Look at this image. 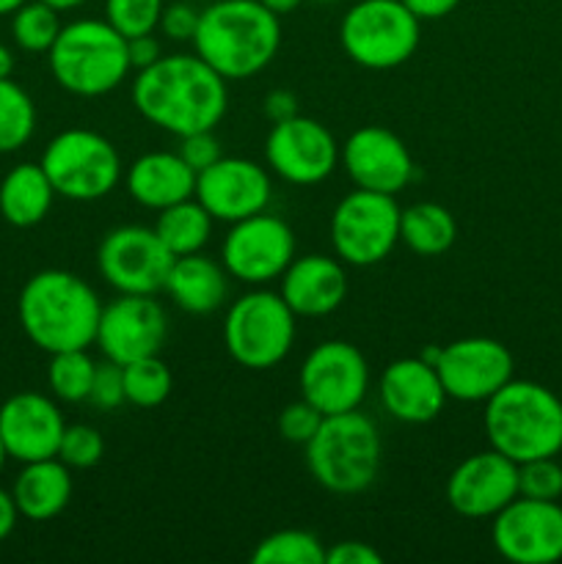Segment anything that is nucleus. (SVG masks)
Listing matches in <instances>:
<instances>
[{
	"label": "nucleus",
	"mask_w": 562,
	"mask_h": 564,
	"mask_svg": "<svg viewBox=\"0 0 562 564\" xmlns=\"http://www.w3.org/2000/svg\"><path fill=\"white\" fill-rule=\"evenodd\" d=\"M193 47L220 77L246 80L275 58L281 22L259 0H218L198 17Z\"/></svg>",
	"instance_id": "nucleus-3"
},
{
	"label": "nucleus",
	"mask_w": 562,
	"mask_h": 564,
	"mask_svg": "<svg viewBox=\"0 0 562 564\" xmlns=\"http://www.w3.org/2000/svg\"><path fill=\"white\" fill-rule=\"evenodd\" d=\"M42 169L55 196L69 202H97L121 180V158L114 143L94 130H64L47 143Z\"/></svg>",
	"instance_id": "nucleus-9"
},
{
	"label": "nucleus",
	"mask_w": 562,
	"mask_h": 564,
	"mask_svg": "<svg viewBox=\"0 0 562 564\" xmlns=\"http://www.w3.org/2000/svg\"><path fill=\"white\" fill-rule=\"evenodd\" d=\"M383 556L361 540H347V543H336L325 551V564H380Z\"/></svg>",
	"instance_id": "nucleus-42"
},
{
	"label": "nucleus",
	"mask_w": 562,
	"mask_h": 564,
	"mask_svg": "<svg viewBox=\"0 0 562 564\" xmlns=\"http://www.w3.org/2000/svg\"><path fill=\"white\" fill-rule=\"evenodd\" d=\"M202 207L224 224L264 213L273 196L268 171L248 158H220L196 174V193Z\"/></svg>",
	"instance_id": "nucleus-18"
},
{
	"label": "nucleus",
	"mask_w": 562,
	"mask_h": 564,
	"mask_svg": "<svg viewBox=\"0 0 562 564\" xmlns=\"http://www.w3.org/2000/svg\"><path fill=\"white\" fill-rule=\"evenodd\" d=\"M342 50L364 69H395L419 47V20L402 0H358L339 25Z\"/></svg>",
	"instance_id": "nucleus-8"
},
{
	"label": "nucleus",
	"mask_w": 562,
	"mask_h": 564,
	"mask_svg": "<svg viewBox=\"0 0 562 564\" xmlns=\"http://www.w3.org/2000/svg\"><path fill=\"white\" fill-rule=\"evenodd\" d=\"M47 55L55 83L77 97L110 94L132 69L127 39L108 20L69 22L61 28Z\"/></svg>",
	"instance_id": "nucleus-5"
},
{
	"label": "nucleus",
	"mask_w": 562,
	"mask_h": 564,
	"mask_svg": "<svg viewBox=\"0 0 562 564\" xmlns=\"http://www.w3.org/2000/svg\"><path fill=\"white\" fill-rule=\"evenodd\" d=\"M169 336V317L154 295H121L102 306L97 339L102 356L116 364L160 356Z\"/></svg>",
	"instance_id": "nucleus-17"
},
{
	"label": "nucleus",
	"mask_w": 562,
	"mask_h": 564,
	"mask_svg": "<svg viewBox=\"0 0 562 564\" xmlns=\"http://www.w3.org/2000/svg\"><path fill=\"white\" fill-rule=\"evenodd\" d=\"M198 17L202 11H196L193 6L187 3H171L163 6V14H160L158 28L174 42H193L198 28Z\"/></svg>",
	"instance_id": "nucleus-41"
},
{
	"label": "nucleus",
	"mask_w": 562,
	"mask_h": 564,
	"mask_svg": "<svg viewBox=\"0 0 562 564\" xmlns=\"http://www.w3.org/2000/svg\"><path fill=\"white\" fill-rule=\"evenodd\" d=\"M317 3H334V0H317Z\"/></svg>",
	"instance_id": "nucleus-52"
},
{
	"label": "nucleus",
	"mask_w": 562,
	"mask_h": 564,
	"mask_svg": "<svg viewBox=\"0 0 562 564\" xmlns=\"http://www.w3.org/2000/svg\"><path fill=\"white\" fill-rule=\"evenodd\" d=\"M457 240V224L446 207L435 202H419L400 209V242L419 257H441Z\"/></svg>",
	"instance_id": "nucleus-28"
},
{
	"label": "nucleus",
	"mask_w": 562,
	"mask_h": 564,
	"mask_svg": "<svg viewBox=\"0 0 562 564\" xmlns=\"http://www.w3.org/2000/svg\"><path fill=\"white\" fill-rule=\"evenodd\" d=\"M400 242V207L395 196L353 191L331 215V246L345 264L369 268L391 257Z\"/></svg>",
	"instance_id": "nucleus-10"
},
{
	"label": "nucleus",
	"mask_w": 562,
	"mask_h": 564,
	"mask_svg": "<svg viewBox=\"0 0 562 564\" xmlns=\"http://www.w3.org/2000/svg\"><path fill=\"white\" fill-rule=\"evenodd\" d=\"M512 352L499 339L466 336L441 347L435 372L450 400L488 402L501 386L512 380Z\"/></svg>",
	"instance_id": "nucleus-15"
},
{
	"label": "nucleus",
	"mask_w": 562,
	"mask_h": 564,
	"mask_svg": "<svg viewBox=\"0 0 562 564\" xmlns=\"http://www.w3.org/2000/svg\"><path fill=\"white\" fill-rule=\"evenodd\" d=\"M380 405L389 416L406 424H428L450 400L435 367L422 358H400L383 369L378 383Z\"/></svg>",
	"instance_id": "nucleus-22"
},
{
	"label": "nucleus",
	"mask_w": 562,
	"mask_h": 564,
	"mask_svg": "<svg viewBox=\"0 0 562 564\" xmlns=\"http://www.w3.org/2000/svg\"><path fill=\"white\" fill-rule=\"evenodd\" d=\"M36 130L33 99L11 77L0 80V154L17 152Z\"/></svg>",
	"instance_id": "nucleus-30"
},
{
	"label": "nucleus",
	"mask_w": 562,
	"mask_h": 564,
	"mask_svg": "<svg viewBox=\"0 0 562 564\" xmlns=\"http://www.w3.org/2000/svg\"><path fill=\"white\" fill-rule=\"evenodd\" d=\"M323 413L317 411V408L312 405V402H306L301 397L298 402H290V405L281 411L279 416V433L281 438L290 441V444H301L306 446L309 441L314 438V433L320 430V424H323Z\"/></svg>",
	"instance_id": "nucleus-39"
},
{
	"label": "nucleus",
	"mask_w": 562,
	"mask_h": 564,
	"mask_svg": "<svg viewBox=\"0 0 562 564\" xmlns=\"http://www.w3.org/2000/svg\"><path fill=\"white\" fill-rule=\"evenodd\" d=\"M264 160L290 185H317L334 174L339 163V143L317 119L298 113L273 124L264 141Z\"/></svg>",
	"instance_id": "nucleus-16"
},
{
	"label": "nucleus",
	"mask_w": 562,
	"mask_h": 564,
	"mask_svg": "<svg viewBox=\"0 0 562 564\" xmlns=\"http://www.w3.org/2000/svg\"><path fill=\"white\" fill-rule=\"evenodd\" d=\"M127 191L141 207L160 213L196 193V171L180 158V152H149L127 171Z\"/></svg>",
	"instance_id": "nucleus-24"
},
{
	"label": "nucleus",
	"mask_w": 562,
	"mask_h": 564,
	"mask_svg": "<svg viewBox=\"0 0 562 564\" xmlns=\"http://www.w3.org/2000/svg\"><path fill=\"white\" fill-rule=\"evenodd\" d=\"M490 543L516 564H551L562 560V507L556 501L516 496L494 516Z\"/></svg>",
	"instance_id": "nucleus-14"
},
{
	"label": "nucleus",
	"mask_w": 562,
	"mask_h": 564,
	"mask_svg": "<svg viewBox=\"0 0 562 564\" xmlns=\"http://www.w3.org/2000/svg\"><path fill=\"white\" fill-rule=\"evenodd\" d=\"M132 102L149 124L182 138L198 130H215L229 105L226 77L198 55H160L138 72Z\"/></svg>",
	"instance_id": "nucleus-1"
},
{
	"label": "nucleus",
	"mask_w": 562,
	"mask_h": 564,
	"mask_svg": "<svg viewBox=\"0 0 562 564\" xmlns=\"http://www.w3.org/2000/svg\"><path fill=\"white\" fill-rule=\"evenodd\" d=\"M213 215L202 207L196 196H191L185 202L160 209L154 231L174 257H187V253H198L207 246L209 235H213Z\"/></svg>",
	"instance_id": "nucleus-29"
},
{
	"label": "nucleus",
	"mask_w": 562,
	"mask_h": 564,
	"mask_svg": "<svg viewBox=\"0 0 562 564\" xmlns=\"http://www.w3.org/2000/svg\"><path fill=\"white\" fill-rule=\"evenodd\" d=\"M22 471L14 479V505L28 521H50L61 516L72 499V474L58 457L22 463Z\"/></svg>",
	"instance_id": "nucleus-25"
},
{
	"label": "nucleus",
	"mask_w": 562,
	"mask_h": 564,
	"mask_svg": "<svg viewBox=\"0 0 562 564\" xmlns=\"http://www.w3.org/2000/svg\"><path fill=\"white\" fill-rule=\"evenodd\" d=\"M64 430L58 405L36 391H22L0 405V438L6 455L20 463L58 457Z\"/></svg>",
	"instance_id": "nucleus-21"
},
{
	"label": "nucleus",
	"mask_w": 562,
	"mask_h": 564,
	"mask_svg": "<svg viewBox=\"0 0 562 564\" xmlns=\"http://www.w3.org/2000/svg\"><path fill=\"white\" fill-rule=\"evenodd\" d=\"M11 72H14V55L6 44H0V80L11 77Z\"/></svg>",
	"instance_id": "nucleus-48"
},
{
	"label": "nucleus",
	"mask_w": 562,
	"mask_h": 564,
	"mask_svg": "<svg viewBox=\"0 0 562 564\" xmlns=\"http://www.w3.org/2000/svg\"><path fill=\"white\" fill-rule=\"evenodd\" d=\"M518 496L556 501L562 496V466L554 457H534L518 463Z\"/></svg>",
	"instance_id": "nucleus-36"
},
{
	"label": "nucleus",
	"mask_w": 562,
	"mask_h": 564,
	"mask_svg": "<svg viewBox=\"0 0 562 564\" xmlns=\"http://www.w3.org/2000/svg\"><path fill=\"white\" fill-rule=\"evenodd\" d=\"M402 3H406V9L411 11L419 22H424L444 20L446 14H452V11L461 6V0H402Z\"/></svg>",
	"instance_id": "nucleus-45"
},
{
	"label": "nucleus",
	"mask_w": 562,
	"mask_h": 564,
	"mask_svg": "<svg viewBox=\"0 0 562 564\" xmlns=\"http://www.w3.org/2000/svg\"><path fill=\"white\" fill-rule=\"evenodd\" d=\"M61 28L64 25L58 20V9H53L44 0H28V3H22L14 11V20H11L14 42L25 53H50L53 42L58 39Z\"/></svg>",
	"instance_id": "nucleus-34"
},
{
	"label": "nucleus",
	"mask_w": 562,
	"mask_h": 564,
	"mask_svg": "<svg viewBox=\"0 0 562 564\" xmlns=\"http://www.w3.org/2000/svg\"><path fill=\"white\" fill-rule=\"evenodd\" d=\"M174 253L149 226H119L99 242L97 268L121 295H158L174 264Z\"/></svg>",
	"instance_id": "nucleus-11"
},
{
	"label": "nucleus",
	"mask_w": 562,
	"mask_h": 564,
	"mask_svg": "<svg viewBox=\"0 0 562 564\" xmlns=\"http://www.w3.org/2000/svg\"><path fill=\"white\" fill-rule=\"evenodd\" d=\"M301 397L323 416L356 411L369 389V367L356 345L342 339L320 341L303 361Z\"/></svg>",
	"instance_id": "nucleus-13"
},
{
	"label": "nucleus",
	"mask_w": 562,
	"mask_h": 564,
	"mask_svg": "<svg viewBox=\"0 0 562 564\" xmlns=\"http://www.w3.org/2000/svg\"><path fill=\"white\" fill-rule=\"evenodd\" d=\"M306 466L314 482L331 494H361L380 468V435L369 416L356 411L325 416L306 444Z\"/></svg>",
	"instance_id": "nucleus-6"
},
{
	"label": "nucleus",
	"mask_w": 562,
	"mask_h": 564,
	"mask_svg": "<svg viewBox=\"0 0 562 564\" xmlns=\"http://www.w3.org/2000/svg\"><path fill=\"white\" fill-rule=\"evenodd\" d=\"M485 433L490 449L512 463L534 457H554L562 449V402L534 380H516L501 386L485 402Z\"/></svg>",
	"instance_id": "nucleus-4"
},
{
	"label": "nucleus",
	"mask_w": 562,
	"mask_h": 564,
	"mask_svg": "<svg viewBox=\"0 0 562 564\" xmlns=\"http://www.w3.org/2000/svg\"><path fill=\"white\" fill-rule=\"evenodd\" d=\"M17 516H20V510H17L14 505V496L6 494V490L0 488V540H6L14 532Z\"/></svg>",
	"instance_id": "nucleus-46"
},
{
	"label": "nucleus",
	"mask_w": 562,
	"mask_h": 564,
	"mask_svg": "<svg viewBox=\"0 0 562 564\" xmlns=\"http://www.w3.org/2000/svg\"><path fill=\"white\" fill-rule=\"evenodd\" d=\"M165 292L171 301L187 314H209L224 306L226 292V268L215 259L198 253L176 257L171 264V273L165 279Z\"/></svg>",
	"instance_id": "nucleus-26"
},
{
	"label": "nucleus",
	"mask_w": 562,
	"mask_h": 564,
	"mask_svg": "<svg viewBox=\"0 0 562 564\" xmlns=\"http://www.w3.org/2000/svg\"><path fill=\"white\" fill-rule=\"evenodd\" d=\"M163 6V0H105V20L125 39L141 36L154 33Z\"/></svg>",
	"instance_id": "nucleus-35"
},
{
	"label": "nucleus",
	"mask_w": 562,
	"mask_h": 564,
	"mask_svg": "<svg viewBox=\"0 0 562 564\" xmlns=\"http://www.w3.org/2000/svg\"><path fill=\"white\" fill-rule=\"evenodd\" d=\"M281 297L295 317H325L347 297V273L339 257L306 253L292 259L281 275Z\"/></svg>",
	"instance_id": "nucleus-23"
},
{
	"label": "nucleus",
	"mask_w": 562,
	"mask_h": 564,
	"mask_svg": "<svg viewBox=\"0 0 562 564\" xmlns=\"http://www.w3.org/2000/svg\"><path fill=\"white\" fill-rule=\"evenodd\" d=\"M220 259L231 279L262 286L281 279L295 259V235L290 224L275 215L257 213L231 224L224 237Z\"/></svg>",
	"instance_id": "nucleus-12"
},
{
	"label": "nucleus",
	"mask_w": 562,
	"mask_h": 564,
	"mask_svg": "<svg viewBox=\"0 0 562 564\" xmlns=\"http://www.w3.org/2000/svg\"><path fill=\"white\" fill-rule=\"evenodd\" d=\"M160 55H163V50H160V42L152 33H141V36L127 39V58H130L132 69H147V66H152Z\"/></svg>",
	"instance_id": "nucleus-43"
},
{
	"label": "nucleus",
	"mask_w": 562,
	"mask_h": 564,
	"mask_svg": "<svg viewBox=\"0 0 562 564\" xmlns=\"http://www.w3.org/2000/svg\"><path fill=\"white\" fill-rule=\"evenodd\" d=\"M518 496V463L488 449L457 463L446 479V501L463 518H494Z\"/></svg>",
	"instance_id": "nucleus-19"
},
{
	"label": "nucleus",
	"mask_w": 562,
	"mask_h": 564,
	"mask_svg": "<svg viewBox=\"0 0 562 564\" xmlns=\"http://www.w3.org/2000/svg\"><path fill=\"white\" fill-rule=\"evenodd\" d=\"M224 345L240 367H275L295 345V312L287 306L281 292H246L226 312Z\"/></svg>",
	"instance_id": "nucleus-7"
},
{
	"label": "nucleus",
	"mask_w": 562,
	"mask_h": 564,
	"mask_svg": "<svg viewBox=\"0 0 562 564\" xmlns=\"http://www.w3.org/2000/svg\"><path fill=\"white\" fill-rule=\"evenodd\" d=\"M44 3H50L53 9H58V11H66V9H77V6L86 3V0H44Z\"/></svg>",
	"instance_id": "nucleus-49"
},
{
	"label": "nucleus",
	"mask_w": 562,
	"mask_h": 564,
	"mask_svg": "<svg viewBox=\"0 0 562 564\" xmlns=\"http://www.w3.org/2000/svg\"><path fill=\"white\" fill-rule=\"evenodd\" d=\"M55 187L42 163H20L0 182V215L17 229H31L47 218Z\"/></svg>",
	"instance_id": "nucleus-27"
},
{
	"label": "nucleus",
	"mask_w": 562,
	"mask_h": 564,
	"mask_svg": "<svg viewBox=\"0 0 562 564\" xmlns=\"http://www.w3.org/2000/svg\"><path fill=\"white\" fill-rule=\"evenodd\" d=\"M180 141H182L180 143V158L185 160V163L191 165L196 174H198V171L209 169L215 160L224 158V154H220V143H218V138H215L213 130L191 132V135H182Z\"/></svg>",
	"instance_id": "nucleus-40"
},
{
	"label": "nucleus",
	"mask_w": 562,
	"mask_h": 564,
	"mask_svg": "<svg viewBox=\"0 0 562 564\" xmlns=\"http://www.w3.org/2000/svg\"><path fill=\"white\" fill-rule=\"evenodd\" d=\"M171 369L160 356L138 358V361L125 364V397L136 408H158L169 400Z\"/></svg>",
	"instance_id": "nucleus-33"
},
{
	"label": "nucleus",
	"mask_w": 562,
	"mask_h": 564,
	"mask_svg": "<svg viewBox=\"0 0 562 564\" xmlns=\"http://www.w3.org/2000/svg\"><path fill=\"white\" fill-rule=\"evenodd\" d=\"M353 185L361 191L397 196L413 180V160L400 135L386 127H361L339 149Z\"/></svg>",
	"instance_id": "nucleus-20"
},
{
	"label": "nucleus",
	"mask_w": 562,
	"mask_h": 564,
	"mask_svg": "<svg viewBox=\"0 0 562 564\" xmlns=\"http://www.w3.org/2000/svg\"><path fill=\"white\" fill-rule=\"evenodd\" d=\"M22 3H28V0H0V14H14Z\"/></svg>",
	"instance_id": "nucleus-50"
},
{
	"label": "nucleus",
	"mask_w": 562,
	"mask_h": 564,
	"mask_svg": "<svg viewBox=\"0 0 562 564\" xmlns=\"http://www.w3.org/2000/svg\"><path fill=\"white\" fill-rule=\"evenodd\" d=\"M17 314L28 339L53 356L94 345L102 303L80 275L69 270H42L22 286Z\"/></svg>",
	"instance_id": "nucleus-2"
},
{
	"label": "nucleus",
	"mask_w": 562,
	"mask_h": 564,
	"mask_svg": "<svg viewBox=\"0 0 562 564\" xmlns=\"http://www.w3.org/2000/svg\"><path fill=\"white\" fill-rule=\"evenodd\" d=\"M253 564H325V549L312 532L281 529L257 543L251 554Z\"/></svg>",
	"instance_id": "nucleus-31"
},
{
	"label": "nucleus",
	"mask_w": 562,
	"mask_h": 564,
	"mask_svg": "<svg viewBox=\"0 0 562 564\" xmlns=\"http://www.w3.org/2000/svg\"><path fill=\"white\" fill-rule=\"evenodd\" d=\"M88 402L99 411H116L119 405H125V367L116 361L105 358L102 364H97L91 380V391H88Z\"/></svg>",
	"instance_id": "nucleus-38"
},
{
	"label": "nucleus",
	"mask_w": 562,
	"mask_h": 564,
	"mask_svg": "<svg viewBox=\"0 0 562 564\" xmlns=\"http://www.w3.org/2000/svg\"><path fill=\"white\" fill-rule=\"evenodd\" d=\"M105 455V441L91 424H72L64 430L58 446V460L69 468H94Z\"/></svg>",
	"instance_id": "nucleus-37"
},
{
	"label": "nucleus",
	"mask_w": 562,
	"mask_h": 564,
	"mask_svg": "<svg viewBox=\"0 0 562 564\" xmlns=\"http://www.w3.org/2000/svg\"><path fill=\"white\" fill-rule=\"evenodd\" d=\"M94 369L97 361L86 350L53 352L47 367V383L55 400L61 402H88Z\"/></svg>",
	"instance_id": "nucleus-32"
},
{
	"label": "nucleus",
	"mask_w": 562,
	"mask_h": 564,
	"mask_svg": "<svg viewBox=\"0 0 562 564\" xmlns=\"http://www.w3.org/2000/svg\"><path fill=\"white\" fill-rule=\"evenodd\" d=\"M298 113H301V110H298V97L290 91V88H273V91L264 97V116H268L273 124H279V121H287V119H295Z\"/></svg>",
	"instance_id": "nucleus-44"
},
{
	"label": "nucleus",
	"mask_w": 562,
	"mask_h": 564,
	"mask_svg": "<svg viewBox=\"0 0 562 564\" xmlns=\"http://www.w3.org/2000/svg\"><path fill=\"white\" fill-rule=\"evenodd\" d=\"M259 3H262L268 11H273L275 17H284V14H292L303 0H259Z\"/></svg>",
	"instance_id": "nucleus-47"
},
{
	"label": "nucleus",
	"mask_w": 562,
	"mask_h": 564,
	"mask_svg": "<svg viewBox=\"0 0 562 564\" xmlns=\"http://www.w3.org/2000/svg\"><path fill=\"white\" fill-rule=\"evenodd\" d=\"M6 446H3V438H0V471H3V463H6Z\"/></svg>",
	"instance_id": "nucleus-51"
}]
</instances>
